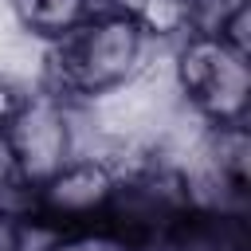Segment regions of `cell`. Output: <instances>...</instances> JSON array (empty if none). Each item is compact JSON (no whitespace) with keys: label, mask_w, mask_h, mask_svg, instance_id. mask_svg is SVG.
Here are the masks:
<instances>
[{"label":"cell","mask_w":251,"mask_h":251,"mask_svg":"<svg viewBox=\"0 0 251 251\" xmlns=\"http://www.w3.org/2000/svg\"><path fill=\"white\" fill-rule=\"evenodd\" d=\"M149 31L129 12H94L47 43V94L98 98L118 90L145 59Z\"/></svg>","instance_id":"obj_1"},{"label":"cell","mask_w":251,"mask_h":251,"mask_svg":"<svg viewBox=\"0 0 251 251\" xmlns=\"http://www.w3.org/2000/svg\"><path fill=\"white\" fill-rule=\"evenodd\" d=\"M200 208L176 169H141L118 176L106 216L94 235L122 251H180Z\"/></svg>","instance_id":"obj_2"},{"label":"cell","mask_w":251,"mask_h":251,"mask_svg":"<svg viewBox=\"0 0 251 251\" xmlns=\"http://www.w3.org/2000/svg\"><path fill=\"white\" fill-rule=\"evenodd\" d=\"M251 55L227 47L212 31H184L176 51V86L208 126L247 122L251 106Z\"/></svg>","instance_id":"obj_3"},{"label":"cell","mask_w":251,"mask_h":251,"mask_svg":"<svg viewBox=\"0 0 251 251\" xmlns=\"http://www.w3.org/2000/svg\"><path fill=\"white\" fill-rule=\"evenodd\" d=\"M118 173L94 157H71L47 180H39L27 196V216L59 235H90L98 231L106 204L114 196Z\"/></svg>","instance_id":"obj_4"},{"label":"cell","mask_w":251,"mask_h":251,"mask_svg":"<svg viewBox=\"0 0 251 251\" xmlns=\"http://www.w3.org/2000/svg\"><path fill=\"white\" fill-rule=\"evenodd\" d=\"M0 133L27 188H35L39 180H47L55 169L71 161V126H67L63 98L55 94H31L24 114Z\"/></svg>","instance_id":"obj_5"},{"label":"cell","mask_w":251,"mask_h":251,"mask_svg":"<svg viewBox=\"0 0 251 251\" xmlns=\"http://www.w3.org/2000/svg\"><path fill=\"white\" fill-rule=\"evenodd\" d=\"M212 165L227 196L243 200L251 184V133L247 122H224L212 126Z\"/></svg>","instance_id":"obj_6"},{"label":"cell","mask_w":251,"mask_h":251,"mask_svg":"<svg viewBox=\"0 0 251 251\" xmlns=\"http://www.w3.org/2000/svg\"><path fill=\"white\" fill-rule=\"evenodd\" d=\"M12 12L20 20L24 31L39 35V39H59L71 27H78L86 16H94V0H12Z\"/></svg>","instance_id":"obj_7"},{"label":"cell","mask_w":251,"mask_h":251,"mask_svg":"<svg viewBox=\"0 0 251 251\" xmlns=\"http://www.w3.org/2000/svg\"><path fill=\"white\" fill-rule=\"evenodd\" d=\"M212 35H220L227 47H235V51L251 55V0H239V4H231V8H227L220 20H216Z\"/></svg>","instance_id":"obj_8"},{"label":"cell","mask_w":251,"mask_h":251,"mask_svg":"<svg viewBox=\"0 0 251 251\" xmlns=\"http://www.w3.org/2000/svg\"><path fill=\"white\" fill-rule=\"evenodd\" d=\"M27 102H31L27 86H20L16 78L0 75V129H8V126L24 114V106H27Z\"/></svg>","instance_id":"obj_9"},{"label":"cell","mask_w":251,"mask_h":251,"mask_svg":"<svg viewBox=\"0 0 251 251\" xmlns=\"http://www.w3.org/2000/svg\"><path fill=\"white\" fill-rule=\"evenodd\" d=\"M0 251H20L16 247V216L0 212Z\"/></svg>","instance_id":"obj_10"},{"label":"cell","mask_w":251,"mask_h":251,"mask_svg":"<svg viewBox=\"0 0 251 251\" xmlns=\"http://www.w3.org/2000/svg\"><path fill=\"white\" fill-rule=\"evenodd\" d=\"M94 8L98 12H129V16H137L141 0H94Z\"/></svg>","instance_id":"obj_11"},{"label":"cell","mask_w":251,"mask_h":251,"mask_svg":"<svg viewBox=\"0 0 251 251\" xmlns=\"http://www.w3.org/2000/svg\"><path fill=\"white\" fill-rule=\"evenodd\" d=\"M43 251H94V247L86 243V235H63V239H55V243L43 247Z\"/></svg>","instance_id":"obj_12"},{"label":"cell","mask_w":251,"mask_h":251,"mask_svg":"<svg viewBox=\"0 0 251 251\" xmlns=\"http://www.w3.org/2000/svg\"><path fill=\"white\" fill-rule=\"evenodd\" d=\"M220 251H243V247H239V243H235V247H220Z\"/></svg>","instance_id":"obj_13"}]
</instances>
